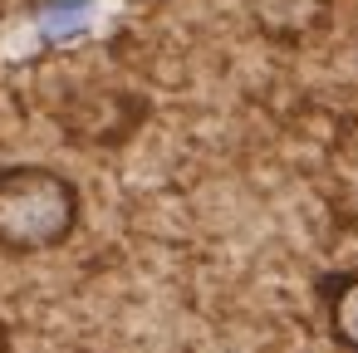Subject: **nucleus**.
<instances>
[{
    "label": "nucleus",
    "mask_w": 358,
    "mask_h": 353,
    "mask_svg": "<svg viewBox=\"0 0 358 353\" xmlns=\"http://www.w3.org/2000/svg\"><path fill=\"white\" fill-rule=\"evenodd\" d=\"M79 187L40 162L0 167V250L6 255H40L74 236L79 226Z\"/></svg>",
    "instance_id": "1"
},
{
    "label": "nucleus",
    "mask_w": 358,
    "mask_h": 353,
    "mask_svg": "<svg viewBox=\"0 0 358 353\" xmlns=\"http://www.w3.org/2000/svg\"><path fill=\"white\" fill-rule=\"evenodd\" d=\"M319 309L343 353H358V275H324L319 270Z\"/></svg>",
    "instance_id": "2"
},
{
    "label": "nucleus",
    "mask_w": 358,
    "mask_h": 353,
    "mask_svg": "<svg viewBox=\"0 0 358 353\" xmlns=\"http://www.w3.org/2000/svg\"><path fill=\"white\" fill-rule=\"evenodd\" d=\"M324 275H358V216L338 221L324 240Z\"/></svg>",
    "instance_id": "3"
},
{
    "label": "nucleus",
    "mask_w": 358,
    "mask_h": 353,
    "mask_svg": "<svg viewBox=\"0 0 358 353\" xmlns=\"http://www.w3.org/2000/svg\"><path fill=\"white\" fill-rule=\"evenodd\" d=\"M89 15H94V0H50V10H40V20H45V30L55 40H64L69 30L89 25Z\"/></svg>",
    "instance_id": "4"
},
{
    "label": "nucleus",
    "mask_w": 358,
    "mask_h": 353,
    "mask_svg": "<svg viewBox=\"0 0 358 353\" xmlns=\"http://www.w3.org/2000/svg\"><path fill=\"white\" fill-rule=\"evenodd\" d=\"M0 353H10V333H6V324H0Z\"/></svg>",
    "instance_id": "5"
}]
</instances>
